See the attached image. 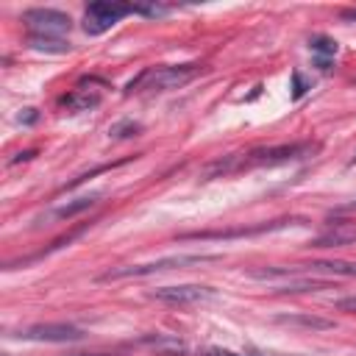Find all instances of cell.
<instances>
[{
	"mask_svg": "<svg viewBox=\"0 0 356 356\" xmlns=\"http://www.w3.org/2000/svg\"><path fill=\"white\" fill-rule=\"evenodd\" d=\"M86 356H89V353H86ZM92 356H106V353H92Z\"/></svg>",
	"mask_w": 356,
	"mask_h": 356,
	"instance_id": "4316f807",
	"label": "cell"
},
{
	"mask_svg": "<svg viewBox=\"0 0 356 356\" xmlns=\"http://www.w3.org/2000/svg\"><path fill=\"white\" fill-rule=\"evenodd\" d=\"M58 106H61V108H70V111H89V108L100 106V95H97V92H86V89L78 86L75 92L64 95V97L58 100Z\"/></svg>",
	"mask_w": 356,
	"mask_h": 356,
	"instance_id": "8fae6325",
	"label": "cell"
},
{
	"mask_svg": "<svg viewBox=\"0 0 356 356\" xmlns=\"http://www.w3.org/2000/svg\"><path fill=\"white\" fill-rule=\"evenodd\" d=\"M317 153V145L312 142H292V145H273V147H253L248 153H231L222 156L220 161L209 164L200 175V181H211V178H222L228 172H239V170H250V167H278V164H289L298 159H306Z\"/></svg>",
	"mask_w": 356,
	"mask_h": 356,
	"instance_id": "6da1fadb",
	"label": "cell"
},
{
	"mask_svg": "<svg viewBox=\"0 0 356 356\" xmlns=\"http://www.w3.org/2000/svg\"><path fill=\"white\" fill-rule=\"evenodd\" d=\"M195 356H264V353H234V350H222V348H206V350H197Z\"/></svg>",
	"mask_w": 356,
	"mask_h": 356,
	"instance_id": "d6986e66",
	"label": "cell"
},
{
	"mask_svg": "<svg viewBox=\"0 0 356 356\" xmlns=\"http://www.w3.org/2000/svg\"><path fill=\"white\" fill-rule=\"evenodd\" d=\"M350 164H356V150H353V156H350Z\"/></svg>",
	"mask_w": 356,
	"mask_h": 356,
	"instance_id": "484cf974",
	"label": "cell"
},
{
	"mask_svg": "<svg viewBox=\"0 0 356 356\" xmlns=\"http://www.w3.org/2000/svg\"><path fill=\"white\" fill-rule=\"evenodd\" d=\"M217 256H206V253H178V256H164L159 261H145V264H125V267H111L106 270L97 281H120V278H147L164 270H175V267H192V264H203V261H214Z\"/></svg>",
	"mask_w": 356,
	"mask_h": 356,
	"instance_id": "3957f363",
	"label": "cell"
},
{
	"mask_svg": "<svg viewBox=\"0 0 356 356\" xmlns=\"http://www.w3.org/2000/svg\"><path fill=\"white\" fill-rule=\"evenodd\" d=\"M139 131H142L139 122H134V120H120V122H114V125L108 128V136H111V139H131V136H136Z\"/></svg>",
	"mask_w": 356,
	"mask_h": 356,
	"instance_id": "2e32d148",
	"label": "cell"
},
{
	"mask_svg": "<svg viewBox=\"0 0 356 356\" xmlns=\"http://www.w3.org/2000/svg\"><path fill=\"white\" fill-rule=\"evenodd\" d=\"M22 22L31 31V36H61L72 28L70 14L58 8H28L22 14Z\"/></svg>",
	"mask_w": 356,
	"mask_h": 356,
	"instance_id": "5b68a950",
	"label": "cell"
},
{
	"mask_svg": "<svg viewBox=\"0 0 356 356\" xmlns=\"http://www.w3.org/2000/svg\"><path fill=\"white\" fill-rule=\"evenodd\" d=\"M309 89V83L300 78V72H292V97L298 100V97H303V92Z\"/></svg>",
	"mask_w": 356,
	"mask_h": 356,
	"instance_id": "ffe728a7",
	"label": "cell"
},
{
	"mask_svg": "<svg viewBox=\"0 0 356 356\" xmlns=\"http://www.w3.org/2000/svg\"><path fill=\"white\" fill-rule=\"evenodd\" d=\"M200 72V64H172V67H147L134 81H128L125 95L134 92H170L189 83Z\"/></svg>",
	"mask_w": 356,
	"mask_h": 356,
	"instance_id": "7a4b0ae2",
	"label": "cell"
},
{
	"mask_svg": "<svg viewBox=\"0 0 356 356\" xmlns=\"http://www.w3.org/2000/svg\"><path fill=\"white\" fill-rule=\"evenodd\" d=\"M150 298L159 303H170V306H192V303L214 300V289L200 286V284H178V286H159L150 292Z\"/></svg>",
	"mask_w": 356,
	"mask_h": 356,
	"instance_id": "8992f818",
	"label": "cell"
},
{
	"mask_svg": "<svg viewBox=\"0 0 356 356\" xmlns=\"http://www.w3.org/2000/svg\"><path fill=\"white\" fill-rule=\"evenodd\" d=\"M278 323L284 325H300V328H334V320H325V317H314V314H281Z\"/></svg>",
	"mask_w": 356,
	"mask_h": 356,
	"instance_id": "4fadbf2b",
	"label": "cell"
},
{
	"mask_svg": "<svg viewBox=\"0 0 356 356\" xmlns=\"http://www.w3.org/2000/svg\"><path fill=\"white\" fill-rule=\"evenodd\" d=\"M97 197H100V192H92V195H83V197H78V200H72V203H64V206H58V209L53 211V217H56V220H70V217H75V214L92 209V206L97 203Z\"/></svg>",
	"mask_w": 356,
	"mask_h": 356,
	"instance_id": "7c38bea8",
	"label": "cell"
},
{
	"mask_svg": "<svg viewBox=\"0 0 356 356\" xmlns=\"http://www.w3.org/2000/svg\"><path fill=\"white\" fill-rule=\"evenodd\" d=\"M33 156H36V153H33V150H22V153H17V156H14V159H11V164H19V161H31V159H33Z\"/></svg>",
	"mask_w": 356,
	"mask_h": 356,
	"instance_id": "603a6c76",
	"label": "cell"
},
{
	"mask_svg": "<svg viewBox=\"0 0 356 356\" xmlns=\"http://www.w3.org/2000/svg\"><path fill=\"white\" fill-rule=\"evenodd\" d=\"M36 108H25V114H19V122H25V125H31V122H36Z\"/></svg>",
	"mask_w": 356,
	"mask_h": 356,
	"instance_id": "7402d4cb",
	"label": "cell"
},
{
	"mask_svg": "<svg viewBox=\"0 0 356 356\" xmlns=\"http://www.w3.org/2000/svg\"><path fill=\"white\" fill-rule=\"evenodd\" d=\"M298 220H273V222H261V225H250V228H228V231H192V234H181V239H236V236H259V234H270L278 228H286Z\"/></svg>",
	"mask_w": 356,
	"mask_h": 356,
	"instance_id": "ba28073f",
	"label": "cell"
},
{
	"mask_svg": "<svg viewBox=\"0 0 356 356\" xmlns=\"http://www.w3.org/2000/svg\"><path fill=\"white\" fill-rule=\"evenodd\" d=\"M134 14V3H117V0H95L83 11V31L89 36H100L108 28H114L122 17Z\"/></svg>",
	"mask_w": 356,
	"mask_h": 356,
	"instance_id": "277c9868",
	"label": "cell"
},
{
	"mask_svg": "<svg viewBox=\"0 0 356 356\" xmlns=\"http://www.w3.org/2000/svg\"><path fill=\"white\" fill-rule=\"evenodd\" d=\"M337 306H339L342 312H356V295H353V298H342Z\"/></svg>",
	"mask_w": 356,
	"mask_h": 356,
	"instance_id": "44dd1931",
	"label": "cell"
},
{
	"mask_svg": "<svg viewBox=\"0 0 356 356\" xmlns=\"http://www.w3.org/2000/svg\"><path fill=\"white\" fill-rule=\"evenodd\" d=\"M167 11H170V6H159V3H139V6H134V14H145V17H161Z\"/></svg>",
	"mask_w": 356,
	"mask_h": 356,
	"instance_id": "ac0fdd59",
	"label": "cell"
},
{
	"mask_svg": "<svg viewBox=\"0 0 356 356\" xmlns=\"http://www.w3.org/2000/svg\"><path fill=\"white\" fill-rule=\"evenodd\" d=\"M339 17H342V19H356V8H345Z\"/></svg>",
	"mask_w": 356,
	"mask_h": 356,
	"instance_id": "d4e9b609",
	"label": "cell"
},
{
	"mask_svg": "<svg viewBox=\"0 0 356 356\" xmlns=\"http://www.w3.org/2000/svg\"><path fill=\"white\" fill-rule=\"evenodd\" d=\"M345 245H356V225L350 222H337L334 228L314 236L306 248H345Z\"/></svg>",
	"mask_w": 356,
	"mask_h": 356,
	"instance_id": "9c48e42d",
	"label": "cell"
},
{
	"mask_svg": "<svg viewBox=\"0 0 356 356\" xmlns=\"http://www.w3.org/2000/svg\"><path fill=\"white\" fill-rule=\"evenodd\" d=\"M17 337L28 339V342H78L83 337V331L70 323H39V325L19 331Z\"/></svg>",
	"mask_w": 356,
	"mask_h": 356,
	"instance_id": "52a82bcc",
	"label": "cell"
},
{
	"mask_svg": "<svg viewBox=\"0 0 356 356\" xmlns=\"http://www.w3.org/2000/svg\"><path fill=\"white\" fill-rule=\"evenodd\" d=\"M317 289H328V281L320 278H289L286 284H275V292H317Z\"/></svg>",
	"mask_w": 356,
	"mask_h": 356,
	"instance_id": "5bb4252c",
	"label": "cell"
},
{
	"mask_svg": "<svg viewBox=\"0 0 356 356\" xmlns=\"http://www.w3.org/2000/svg\"><path fill=\"white\" fill-rule=\"evenodd\" d=\"M348 211H356V200H350V203H345V206H337V209H334V214H348Z\"/></svg>",
	"mask_w": 356,
	"mask_h": 356,
	"instance_id": "cb8c5ba5",
	"label": "cell"
},
{
	"mask_svg": "<svg viewBox=\"0 0 356 356\" xmlns=\"http://www.w3.org/2000/svg\"><path fill=\"white\" fill-rule=\"evenodd\" d=\"M139 342H142V345H147V348H153V350H159L161 356H189V353H192V350H189V345H186L184 339H178V337H170V334L142 337Z\"/></svg>",
	"mask_w": 356,
	"mask_h": 356,
	"instance_id": "30bf717a",
	"label": "cell"
},
{
	"mask_svg": "<svg viewBox=\"0 0 356 356\" xmlns=\"http://www.w3.org/2000/svg\"><path fill=\"white\" fill-rule=\"evenodd\" d=\"M309 47H312L314 53L325 56V58H328V56H334V53L339 50V47H337V42H334L331 36H323V33H314V36L309 39Z\"/></svg>",
	"mask_w": 356,
	"mask_h": 356,
	"instance_id": "e0dca14e",
	"label": "cell"
},
{
	"mask_svg": "<svg viewBox=\"0 0 356 356\" xmlns=\"http://www.w3.org/2000/svg\"><path fill=\"white\" fill-rule=\"evenodd\" d=\"M28 47L44 50V53H67L70 50V42H64L58 36H28Z\"/></svg>",
	"mask_w": 356,
	"mask_h": 356,
	"instance_id": "9a60e30c",
	"label": "cell"
}]
</instances>
